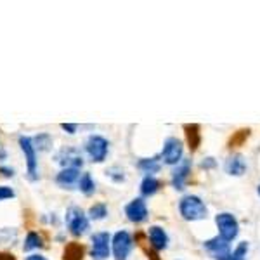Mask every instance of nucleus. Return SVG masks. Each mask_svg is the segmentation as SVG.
I'll return each mask as SVG.
<instances>
[{
    "label": "nucleus",
    "mask_w": 260,
    "mask_h": 260,
    "mask_svg": "<svg viewBox=\"0 0 260 260\" xmlns=\"http://www.w3.org/2000/svg\"><path fill=\"white\" fill-rule=\"evenodd\" d=\"M56 161L62 169H80L83 165V158L75 148H64L56 154Z\"/></svg>",
    "instance_id": "10"
},
{
    "label": "nucleus",
    "mask_w": 260,
    "mask_h": 260,
    "mask_svg": "<svg viewBox=\"0 0 260 260\" xmlns=\"http://www.w3.org/2000/svg\"><path fill=\"white\" fill-rule=\"evenodd\" d=\"M182 154H184V146L177 137H169L163 144L161 149V158L167 165H179L182 161Z\"/></svg>",
    "instance_id": "8"
},
{
    "label": "nucleus",
    "mask_w": 260,
    "mask_h": 260,
    "mask_svg": "<svg viewBox=\"0 0 260 260\" xmlns=\"http://www.w3.org/2000/svg\"><path fill=\"white\" fill-rule=\"evenodd\" d=\"M82 253H83V250H82V246H78V245H71L70 248H68V253H66V260H82Z\"/></svg>",
    "instance_id": "24"
},
{
    "label": "nucleus",
    "mask_w": 260,
    "mask_h": 260,
    "mask_svg": "<svg viewBox=\"0 0 260 260\" xmlns=\"http://www.w3.org/2000/svg\"><path fill=\"white\" fill-rule=\"evenodd\" d=\"M16 196V192L9 186H0V201L4 200H12Z\"/></svg>",
    "instance_id": "26"
},
{
    "label": "nucleus",
    "mask_w": 260,
    "mask_h": 260,
    "mask_svg": "<svg viewBox=\"0 0 260 260\" xmlns=\"http://www.w3.org/2000/svg\"><path fill=\"white\" fill-rule=\"evenodd\" d=\"M108 215L106 203H95L89 208V219L90 220H103Z\"/></svg>",
    "instance_id": "20"
},
{
    "label": "nucleus",
    "mask_w": 260,
    "mask_h": 260,
    "mask_svg": "<svg viewBox=\"0 0 260 260\" xmlns=\"http://www.w3.org/2000/svg\"><path fill=\"white\" fill-rule=\"evenodd\" d=\"M137 167H139V170H142L148 175L156 174V172H160L161 169L158 158H142V160H139V163H137Z\"/></svg>",
    "instance_id": "18"
},
{
    "label": "nucleus",
    "mask_w": 260,
    "mask_h": 260,
    "mask_svg": "<svg viewBox=\"0 0 260 260\" xmlns=\"http://www.w3.org/2000/svg\"><path fill=\"white\" fill-rule=\"evenodd\" d=\"M148 238L149 243L156 251L165 250L167 245H169V236H167L165 229H161L160 225H153V228L148 229Z\"/></svg>",
    "instance_id": "14"
},
{
    "label": "nucleus",
    "mask_w": 260,
    "mask_h": 260,
    "mask_svg": "<svg viewBox=\"0 0 260 260\" xmlns=\"http://www.w3.org/2000/svg\"><path fill=\"white\" fill-rule=\"evenodd\" d=\"M132 248H134V240L128 231H118L111 238V250L113 255H115V260H127Z\"/></svg>",
    "instance_id": "5"
},
{
    "label": "nucleus",
    "mask_w": 260,
    "mask_h": 260,
    "mask_svg": "<svg viewBox=\"0 0 260 260\" xmlns=\"http://www.w3.org/2000/svg\"><path fill=\"white\" fill-rule=\"evenodd\" d=\"M258 194H260V186H258Z\"/></svg>",
    "instance_id": "33"
},
{
    "label": "nucleus",
    "mask_w": 260,
    "mask_h": 260,
    "mask_svg": "<svg viewBox=\"0 0 260 260\" xmlns=\"http://www.w3.org/2000/svg\"><path fill=\"white\" fill-rule=\"evenodd\" d=\"M106 175L110 177L113 182H121V180H125V175H123V170L116 169V167H113L106 172Z\"/></svg>",
    "instance_id": "25"
},
{
    "label": "nucleus",
    "mask_w": 260,
    "mask_h": 260,
    "mask_svg": "<svg viewBox=\"0 0 260 260\" xmlns=\"http://www.w3.org/2000/svg\"><path fill=\"white\" fill-rule=\"evenodd\" d=\"M44 246V238L40 236L39 233L35 231H30L24 238V243H23V250L24 251H31V250H39Z\"/></svg>",
    "instance_id": "17"
},
{
    "label": "nucleus",
    "mask_w": 260,
    "mask_h": 260,
    "mask_svg": "<svg viewBox=\"0 0 260 260\" xmlns=\"http://www.w3.org/2000/svg\"><path fill=\"white\" fill-rule=\"evenodd\" d=\"M19 148L24 154V160H26V174L30 180L39 179V156H37V148L33 144V139L28 136L19 137Z\"/></svg>",
    "instance_id": "2"
},
{
    "label": "nucleus",
    "mask_w": 260,
    "mask_h": 260,
    "mask_svg": "<svg viewBox=\"0 0 260 260\" xmlns=\"http://www.w3.org/2000/svg\"><path fill=\"white\" fill-rule=\"evenodd\" d=\"M80 177V169H61L59 174L56 175V184L62 189H71V186L78 184Z\"/></svg>",
    "instance_id": "12"
},
{
    "label": "nucleus",
    "mask_w": 260,
    "mask_h": 260,
    "mask_svg": "<svg viewBox=\"0 0 260 260\" xmlns=\"http://www.w3.org/2000/svg\"><path fill=\"white\" fill-rule=\"evenodd\" d=\"M61 128L64 130V132H68V134H77V130H78V125H75V123H61Z\"/></svg>",
    "instance_id": "27"
},
{
    "label": "nucleus",
    "mask_w": 260,
    "mask_h": 260,
    "mask_svg": "<svg viewBox=\"0 0 260 260\" xmlns=\"http://www.w3.org/2000/svg\"><path fill=\"white\" fill-rule=\"evenodd\" d=\"M224 169L229 175H236V177H240V175H243L246 172V161L241 154H233V156L228 158Z\"/></svg>",
    "instance_id": "15"
},
{
    "label": "nucleus",
    "mask_w": 260,
    "mask_h": 260,
    "mask_svg": "<svg viewBox=\"0 0 260 260\" xmlns=\"http://www.w3.org/2000/svg\"><path fill=\"white\" fill-rule=\"evenodd\" d=\"M246 251H248V243L246 241H241L240 245L236 246V250L231 251L229 255H225L224 258H219V260H246Z\"/></svg>",
    "instance_id": "21"
},
{
    "label": "nucleus",
    "mask_w": 260,
    "mask_h": 260,
    "mask_svg": "<svg viewBox=\"0 0 260 260\" xmlns=\"http://www.w3.org/2000/svg\"><path fill=\"white\" fill-rule=\"evenodd\" d=\"M6 158H7V151L0 148V160H6Z\"/></svg>",
    "instance_id": "32"
},
{
    "label": "nucleus",
    "mask_w": 260,
    "mask_h": 260,
    "mask_svg": "<svg viewBox=\"0 0 260 260\" xmlns=\"http://www.w3.org/2000/svg\"><path fill=\"white\" fill-rule=\"evenodd\" d=\"M158 189H160V180L153 177V175H146L144 180L141 182V194L149 198V196L156 194Z\"/></svg>",
    "instance_id": "16"
},
{
    "label": "nucleus",
    "mask_w": 260,
    "mask_h": 260,
    "mask_svg": "<svg viewBox=\"0 0 260 260\" xmlns=\"http://www.w3.org/2000/svg\"><path fill=\"white\" fill-rule=\"evenodd\" d=\"M0 260H14L12 255H6V253H0Z\"/></svg>",
    "instance_id": "31"
},
{
    "label": "nucleus",
    "mask_w": 260,
    "mask_h": 260,
    "mask_svg": "<svg viewBox=\"0 0 260 260\" xmlns=\"http://www.w3.org/2000/svg\"><path fill=\"white\" fill-rule=\"evenodd\" d=\"M0 174L4 175V177H14V169H11V167H4V165H0Z\"/></svg>",
    "instance_id": "28"
},
{
    "label": "nucleus",
    "mask_w": 260,
    "mask_h": 260,
    "mask_svg": "<svg viewBox=\"0 0 260 260\" xmlns=\"http://www.w3.org/2000/svg\"><path fill=\"white\" fill-rule=\"evenodd\" d=\"M125 215L130 222L134 224H141L148 219V207H146V201L142 198H136L125 207Z\"/></svg>",
    "instance_id": "9"
},
{
    "label": "nucleus",
    "mask_w": 260,
    "mask_h": 260,
    "mask_svg": "<svg viewBox=\"0 0 260 260\" xmlns=\"http://www.w3.org/2000/svg\"><path fill=\"white\" fill-rule=\"evenodd\" d=\"M213 165H215V161H213V158H207V161L201 163V167H203V169H212Z\"/></svg>",
    "instance_id": "30"
},
{
    "label": "nucleus",
    "mask_w": 260,
    "mask_h": 260,
    "mask_svg": "<svg viewBox=\"0 0 260 260\" xmlns=\"http://www.w3.org/2000/svg\"><path fill=\"white\" fill-rule=\"evenodd\" d=\"M24 260H49V258L44 257V255H40V253H31V255H28Z\"/></svg>",
    "instance_id": "29"
},
{
    "label": "nucleus",
    "mask_w": 260,
    "mask_h": 260,
    "mask_svg": "<svg viewBox=\"0 0 260 260\" xmlns=\"http://www.w3.org/2000/svg\"><path fill=\"white\" fill-rule=\"evenodd\" d=\"M33 144L39 151H49L50 146H52V137L49 134H39L37 137H33Z\"/></svg>",
    "instance_id": "22"
},
{
    "label": "nucleus",
    "mask_w": 260,
    "mask_h": 260,
    "mask_svg": "<svg viewBox=\"0 0 260 260\" xmlns=\"http://www.w3.org/2000/svg\"><path fill=\"white\" fill-rule=\"evenodd\" d=\"M85 151L92 161L103 163L108 156V151H110V142H108L106 137L92 134V136H89V139L85 141Z\"/></svg>",
    "instance_id": "3"
},
{
    "label": "nucleus",
    "mask_w": 260,
    "mask_h": 260,
    "mask_svg": "<svg viewBox=\"0 0 260 260\" xmlns=\"http://www.w3.org/2000/svg\"><path fill=\"white\" fill-rule=\"evenodd\" d=\"M187 130V141H189L191 148L196 149L198 148V142H200V132H198V127L192 125V127H186Z\"/></svg>",
    "instance_id": "23"
},
{
    "label": "nucleus",
    "mask_w": 260,
    "mask_h": 260,
    "mask_svg": "<svg viewBox=\"0 0 260 260\" xmlns=\"http://www.w3.org/2000/svg\"><path fill=\"white\" fill-rule=\"evenodd\" d=\"M179 212L186 220H201L207 217V207L198 196H184L179 203Z\"/></svg>",
    "instance_id": "1"
},
{
    "label": "nucleus",
    "mask_w": 260,
    "mask_h": 260,
    "mask_svg": "<svg viewBox=\"0 0 260 260\" xmlns=\"http://www.w3.org/2000/svg\"><path fill=\"white\" fill-rule=\"evenodd\" d=\"M215 224L217 229H219V236L225 241H233L240 233V224H238L236 217L231 215V213H219L215 217Z\"/></svg>",
    "instance_id": "6"
},
{
    "label": "nucleus",
    "mask_w": 260,
    "mask_h": 260,
    "mask_svg": "<svg viewBox=\"0 0 260 260\" xmlns=\"http://www.w3.org/2000/svg\"><path fill=\"white\" fill-rule=\"evenodd\" d=\"M92 248H90V255L94 260H104L110 257L111 251V236L106 231H101V233L92 234L90 238Z\"/></svg>",
    "instance_id": "7"
},
{
    "label": "nucleus",
    "mask_w": 260,
    "mask_h": 260,
    "mask_svg": "<svg viewBox=\"0 0 260 260\" xmlns=\"http://www.w3.org/2000/svg\"><path fill=\"white\" fill-rule=\"evenodd\" d=\"M77 187L85 196H90L92 192L95 191V182H94V179H92V175L87 174V172H85V174H82V177H80V180H78Z\"/></svg>",
    "instance_id": "19"
},
{
    "label": "nucleus",
    "mask_w": 260,
    "mask_h": 260,
    "mask_svg": "<svg viewBox=\"0 0 260 260\" xmlns=\"http://www.w3.org/2000/svg\"><path fill=\"white\" fill-rule=\"evenodd\" d=\"M189 172H191V161L182 160L177 165V169L172 172V186H174L175 189L182 191L184 186H186L187 177H189Z\"/></svg>",
    "instance_id": "11"
},
{
    "label": "nucleus",
    "mask_w": 260,
    "mask_h": 260,
    "mask_svg": "<svg viewBox=\"0 0 260 260\" xmlns=\"http://www.w3.org/2000/svg\"><path fill=\"white\" fill-rule=\"evenodd\" d=\"M64 220H66V225H68V231L73 236H82V234H85L87 229H89V217H87L82 208H78V207L68 208Z\"/></svg>",
    "instance_id": "4"
},
{
    "label": "nucleus",
    "mask_w": 260,
    "mask_h": 260,
    "mask_svg": "<svg viewBox=\"0 0 260 260\" xmlns=\"http://www.w3.org/2000/svg\"><path fill=\"white\" fill-rule=\"evenodd\" d=\"M205 248L210 251V253H212L217 260H219V258H224L225 255H229V253H231V250H229V241L222 240L220 236H215V238H212V240L205 241Z\"/></svg>",
    "instance_id": "13"
}]
</instances>
